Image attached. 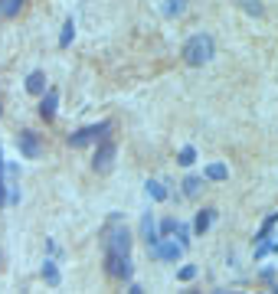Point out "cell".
Listing matches in <instances>:
<instances>
[{
    "label": "cell",
    "mask_w": 278,
    "mask_h": 294,
    "mask_svg": "<svg viewBox=\"0 0 278 294\" xmlns=\"http://www.w3.org/2000/svg\"><path fill=\"white\" fill-rule=\"evenodd\" d=\"M213 53H216V43H213V36H210V33H193L190 39L183 43V49H180V56H183V62H187V65L210 62Z\"/></svg>",
    "instance_id": "1"
},
{
    "label": "cell",
    "mask_w": 278,
    "mask_h": 294,
    "mask_svg": "<svg viewBox=\"0 0 278 294\" xmlns=\"http://www.w3.org/2000/svg\"><path fill=\"white\" fill-rule=\"evenodd\" d=\"M108 131H111V121H98V124H88V128H82V131H72V134H69V144H72V147H88V144L105 141Z\"/></svg>",
    "instance_id": "2"
},
{
    "label": "cell",
    "mask_w": 278,
    "mask_h": 294,
    "mask_svg": "<svg viewBox=\"0 0 278 294\" xmlns=\"http://www.w3.org/2000/svg\"><path fill=\"white\" fill-rule=\"evenodd\" d=\"M278 226V213H268L265 216V222L258 226V232H256V258H265L268 252H272V229Z\"/></svg>",
    "instance_id": "3"
},
{
    "label": "cell",
    "mask_w": 278,
    "mask_h": 294,
    "mask_svg": "<svg viewBox=\"0 0 278 294\" xmlns=\"http://www.w3.org/2000/svg\"><path fill=\"white\" fill-rule=\"evenodd\" d=\"M115 154H118V144L111 141V137L98 141V151H95V160H92V170H95V174H108V170L115 167Z\"/></svg>",
    "instance_id": "4"
},
{
    "label": "cell",
    "mask_w": 278,
    "mask_h": 294,
    "mask_svg": "<svg viewBox=\"0 0 278 294\" xmlns=\"http://www.w3.org/2000/svg\"><path fill=\"white\" fill-rule=\"evenodd\" d=\"M17 147H20V154L26 157V160H36L40 151H43V144H40V134H36V131H20V134H17Z\"/></svg>",
    "instance_id": "5"
},
{
    "label": "cell",
    "mask_w": 278,
    "mask_h": 294,
    "mask_svg": "<svg viewBox=\"0 0 278 294\" xmlns=\"http://www.w3.org/2000/svg\"><path fill=\"white\" fill-rule=\"evenodd\" d=\"M105 272L111 274V278L128 281L131 278V255H105Z\"/></svg>",
    "instance_id": "6"
},
{
    "label": "cell",
    "mask_w": 278,
    "mask_h": 294,
    "mask_svg": "<svg viewBox=\"0 0 278 294\" xmlns=\"http://www.w3.org/2000/svg\"><path fill=\"white\" fill-rule=\"evenodd\" d=\"M141 239L148 242V249H157V242H161V226L154 222V216H150V213H144V216H141Z\"/></svg>",
    "instance_id": "7"
},
{
    "label": "cell",
    "mask_w": 278,
    "mask_h": 294,
    "mask_svg": "<svg viewBox=\"0 0 278 294\" xmlns=\"http://www.w3.org/2000/svg\"><path fill=\"white\" fill-rule=\"evenodd\" d=\"M180 252H183L180 242L161 239V242H157V249H150V255H154V258H161V261H177V258H180Z\"/></svg>",
    "instance_id": "8"
},
{
    "label": "cell",
    "mask_w": 278,
    "mask_h": 294,
    "mask_svg": "<svg viewBox=\"0 0 278 294\" xmlns=\"http://www.w3.org/2000/svg\"><path fill=\"white\" fill-rule=\"evenodd\" d=\"M56 105H59V88H49L40 101V118L43 121H53L56 118Z\"/></svg>",
    "instance_id": "9"
},
{
    "label": "cell",
    "mask_w": 278,
    "mask_h": 294,
    "mask_svg": "<svg viewBox=\"0 0 278 294\" xmlns=\"http://www.w3.org/2000/svg\"><path fill=\"white\" fill-rule=\"evenodd\" d=\"M10 206V183H7V163H3V147H0V209Z\"/></svg>",
    "instance_id": "10"
},
{
    "label": "cell",
    "mask_w": 278,
    "mask_h": 294,
    "mask_svg": "<svg viewBox=\"0 0 278 294\" xmlns=\"http://www.w3.org/2000/svg\"><path fill=\"white\" fill-rule=\"evenodd\" d=\"M26 92H30V95H46V76L40 69L26 76Z\"/></svg>",
    "instance_id": "11"
},
{
    "label": "cell",
    "mask_w": 278,
    "mask_h": 294,
    "mask_svg": "<svg viewBox=\"0 0 278 294\" xmlns=\"http://www.w3.org/2000/svg\"><path fill=\"white\" fill-rule=\"evenodd\" d=\"M213 219H216V209H203V213H196V219H193V232H196V235H203L206 229L213 226Z\"/></svg>",
    "instance_id": "12"
},
{
    "label": "cell",
    "mask_w": 278,
    "mask_h": 294,
    "mask_svg": "<svg viewBox=\"0 0 278 294\" xmlns=\"http://www.w3.org/2000/svg\"><path fill=\"white\" fill-rule=\"evenodd\" d=\"M187 3H190V0H164V17H183V13H187Z\"/></svg>",
    "instance_id": "13"
},
{
    "label": "cell",
    "mask_w": 278,
    "mask_h": 294,
    "mask_svg": "<svg viewBox=\"0 0 278 294\" xmlns=\"http://www.w3.org/2000/svg\"><path fill=\"white\" fill-rule=\"evenodd\" d=\"M23 3H26V0H0V17L13 20V17L23 10Z\"/></svg>",
    "instance_id": "14"
},
{
    "label": "cell",
    "mask_w": 278,
    "mask_h": 294,
    "mask_svg": "<svg viewBox=\"0 0 278 294\" xmlns=\"http://www.w3.org/2000/svg\"><path fill=\"white\" fill-rule=\"evenodd\" d=\"M43 281L49 284V288H56V284H59V268H56V261H53V258H46V261H43Z\"/></svg>",
    "instance_id": "15"
},
{
    "label": "cell",
    "mask_w": 278,
    "mask_h": 294,
    "mask_svg": "<svg viewBox=\"0 0 278 294\" xmlns=\"http://www.w3.org/2000/svg\"><path fill=\"white\" fill-rule=\"evenodd\" d=\"M148 196L157 199V203H164V199H167V190H164V183H157V180H148Z\"/></svg>",
    "instance_id": "16"
},
{
    "label": "cell",
    "mask_w": 278,
    "mask_h": 294,
    "mask_svg": "<svg viewBox=\"0 0 278 294\" xmlns=\"http://www.w3.org/2000/svg\"><path fill=\"white\" fill-rule=\"evenodd\" d=\"M226 176H229V170H226L223 163H210V167H206V180H216V183H219Z\"/></svg>",
    "instance_id": "17"
},
{
    "label": "cell",
    "mask_w": 278,
    "mask_h": 294,
    "mask_svg": "<svg viewBox=\"0 0 278 294\" xmlns=\"http://www.w3.org/2000/svg\"><path fill=\"white\" fill-rule=\"evenodd\" d=\"M72 36H75V23H72V20H65V23H63V33H59V46L65 49V46L72 43Z\"/></svg>",
    "instance_id": "18"
},
{
    "label": "cell",
    "mask_w": 278,
    "mask_h": 294,
    "mask_svg": "<svg viewBox=\"0 0 278 294\" xmlns=\"http://www.w3.org/2000/svg\"><path fill=\"white\" fill-rule=\"evenodd\" d=\"M193 160H196V151H193L190 144H187V147H180V154H177V163H180V167H190Z\"/></svg>",
    "instance_id": "19"
},
{
    "label": "cell",
    "mask_w": 278,
    "mask_h": 294,
    "mask_svg": "<svg viewBox=\"0 0 278 294\" xmlns=\"http://www.w3.org/2000/svg\"><path fill=\"white\" fill-rule=\"evenodd\" d=\"M200 186H203V180H200V176H187V180H183V193H187V196H196V193H200Z\"/></svg>",
    "instance_id": "20"
},
{
    "label": "cell",
    "mask_w": 278,
    "mask_h": 294,
    "mask_svg": "<svg viewBox=\"0 0 278 294\" xmlns=\"http://www.w3.org/2000/svg\"><path fill=\"white\" fill-rule=\"evenodd\" d=\"M177 229H180V222H177V219H164V222H161V239H167V235H173Z\"/></svg>",
    "instance_id": "21"
},
{
    "label": "cell",
    "mask_w": 278,
    "mask_h": 294,
    "mask_svg": "<svg viewBox=\"0 0 278 294\" xmlns=\"http://www.w3.org/2000/svg\"><path fill=\"white\" fill-rule=\"evenodd\" d=\"M177 235H180V245L187 249V245H190V226H183V222H180V229H177Z\"/></svg>",
    "instance_id": "22"
},
{
    "label": "cell",
    "mask_w": 278,
    "mask_h": 294,
    "mask_svg": "<svg viewBox=\"0 0 278 294\" xmlns=\"http://www.w3.org/2000/svg\"><path fill=\"white\" fill-rule=\"evenodd\" d=\"M193 278H196V268H193V265H183L180 268V281H193Z\"/></svg>",
    "instance_id": "23"
},
{
    "label": "cell",
    "mask_w": 278,
    "mask_h": 294,
    "mask_svg": "<svg viewBox=\"0 0 278 294\" xmlns=\"http://www.w3.org/2000/svg\"><path fill=\"white\" fill-rule=\"evenodd\" d=\"M17 203H20V186L10 183V206H17Z\"/></svg>",
    "instance_id": "24"
},
{
    "label": "cell",
    "mask_w": 278,
    "mask_h": 294,
    "mask_svg": "<svg viewBox=\"0 0 278 294\" xmlns=\"http://www.w3.org/2000/svg\"><path fill=\"white\" fill-rule=\"evenodd\" d=\"M246 10H249V13H256V17H262V7H258L256 0H246Z\"/></svg>",
    "instance_id": "25"
},
{
    "label": "cell",
    "mask_w": 278,
    "mask_h": 294,
    "mask_svg": "<svg viewBox=\"0 0 278 294\" xmlns=\"http://www.w3.org/2000/svg\"><path fill=\"white\" fill-rule=\"evenodd\" d=\"M272 252H278V235H275V239H272Z\"/></svg>",
    "instance_id": "26"
},
{
    "label": "cell",
    "mask_w": 278,
    "mask_h": 294,
    "mask_svg": "<svg viewBox=\"0 0 278 294\" xmlns=\"http://www.w3.org/2000/svg\"><path fill=\"white\" fill-rule=\"evenodd\" d=\"M275 291H278V284H275Z\"/></svg>",
    "instance_id": "27"
},
{
    "label": "cell",
    "mask_w": 278,
    "mask_h": 294,
    "mask_svg": "<svg viewBox=\"0 0 278 294\" xmlns=\"http://www.w3.org/2000/svg\"><path fill=\"white\" fill-rule=\"evenodd\" d=\"M0 258H3V255H0Z\"/></svg>",
    "instance_id": "28"
}]
</instances>
